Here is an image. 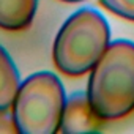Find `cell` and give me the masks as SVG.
Here are the masks:
<instances>
[{
    "label": "cell",
    "mask_w": 134,
    "mask_h": 134,
    "mask_svg": "<svg viewBox=\"0 0 134 134\" xmlns=\"http://www.w3.org/2000/svg\"><path fill=\"white\" fill-rule=\"evenodd\" d=\"M87 96L104 121L125 118L134 110V43L117 40L90 70Z\"/></svg>",
    "instance_id": "obj_1"
},
{
    "label": "cell",
    "mask_w": 134,
    "mask_h": 134,
    "mask_svg": "<svg viewBox=\"0 0 134 134\" xmlns=\"http://www.w3.org/2000/svg\"><path fill=\"white\" fill-rule=\"evenodd\" d=\"M110 43L106 18L93 8L73 13L60 27L54 41V63L66 76L79 77L88 73Z\"/></svg>",
    "instance_id": "obj_2"
},
{
    "label": "cell",
    "mask_w": 134,
    "mask_h": 134,
    "mask_svg": "<svg viewBox=\"0 0 134 134\" xmlns=\"http://www.w3.org/2000/svg\"><path fill=\"white\" fill-rule=\"evenodd\" d=\"M66 95L62 81L51 71H40L21 82L11 115L22 134H54L60 129Z\"/></svg>",
    "instance_id": "obj_3"
},
{
    "label": "cell",
    "mask_w": 134,
    "mask_h": 134,
    "mask_svg": "<svg viewBox=\"0 0 134 134\" xmlns=\"http://www.w3.org/2000/svg\"><path fill=\"white\" fill-rule=\"evenodd\" d=\"M104 120H101L98 114L93 110L87 93L77 92L65 101L58 131L63 134L95 132L101 129Z\"/></svg>",
    "instance_id": "obj_4"
},
{
    "label": "cell",
    "mask_w": 134,
    "mask_h": 134,
    "mask_svg": "<svg viewBox=\"0 0 134 134\" xmlns=\"http://www.w3.org/2000/svg\"><path fill=\"white\" fill-rule=\"evenodd\" d=\"M38 0H0V29L21 32L27 29L36 14Z\"/></svg>",
    "instance_id": "obj_5"
},
{
    "label": "cell",
    "mask_w": 134,
    "mask_h": 134,
    "mask_svg": "<svg viewBox=\"0 0 134 134\" xmlns=\"http://www.w3.org/2000/svg\"><path fill=\"white\" fill-rule=\"evenodd\" d=\"M21 77L8 51L0 46V112H8L14 103Z\"/></svg>",
    "instance_id": "obj_6"
},
{
    "label": "cell",
    "mask_w": 134,
    "mask_h": 134,
    "mask_svg": "<svg viewBox=\"0 0 134 134\" xmlns=\"http://www.w3.org/2000/svg\"><path fill=\"white\" fill-rule=\"evenodd\" d=\"M98 2L115 16L134 22V0H98Z\"/></svg>",
    "instance_id": "obj_7"
},
{
    "label": "cell",
    "mask_w": 134,
    "mask_h": 134,
    "mask_svg": "<svg viewBox=\"0 0 134 134\" xmlns=\"http://www.w3.org/2000/svg\"><path fill=\"white\" fill-rule=\"evenodd\" d=\"M0 132L2 134H16V132H19L13 115H10L8 112H0Z\"/></svg>",
    "instance_id": "obj_8"
},
{
    "label": "cell",
    "mask_w": 134,
    "mask_h": 134,
    "mask_svg": "<svg viewBox=\"0 0 134 134\" xmlns=\"http://www.w3.org/2000/svg\"><path fill=\"white\" fill-rule=\"evenodd\" d=\"M62 2H66V3H77V2H82V0H62Z\"/></svg>",
    "instance_id": "obj_9"
}]
</instances>
